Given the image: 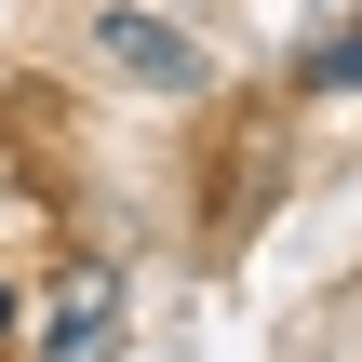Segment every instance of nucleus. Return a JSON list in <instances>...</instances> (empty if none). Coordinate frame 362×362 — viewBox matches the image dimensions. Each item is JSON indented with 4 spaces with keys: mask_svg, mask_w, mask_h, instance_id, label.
I'll use <instances>...</instances> for the list:
<instances>
[{
    "mask_svg": "<svg viewBox=\"0 0 362 362\" xmlns=\"http://www.w3.org/2000/svg\"><path fill=\"white\" fill-rule=\"evenodd\" d=\"M13 322H27V296H13V282H0V336H13Z\"/></svg>",
    "mask_w": 362,
    "mask_h": 362,
    "instance_id": "nucleus-3",
    "label": "nucleus"
},
{
    "mask_svg": "<svg viewBox=\"0 0 362 362\" xmlns=\"http://www.w3.org/2000/svg\"><path fill=\"white\" fill-rule=\"evenodd\" d=\"M94 54H107V81H134V94H202V81H215L202 40H188L175 13H134V0L94 13Z\"/></svg>",
    "mask_w": 362,
    "mask_h": 362,
    "instance_id": "nucleus-1",
    "label": "nucleus"
},
{
    "mask_svg": "<svg viewBox=\"0 0 362 362\" xmlns=\"http://www.w3.org/2000/svg\"><path fill=\"white\" fill-rule=\"evenodd\" d=\"M27 349H40V362H107V349H121V282H107V269H67L54 309L27 322Z\"/></svg>",
    "mask_w": 362,
    "mask_h": 362,
    "instance_id": "nucleus-2",
    "label": "nucleus"
}]
</instances>
